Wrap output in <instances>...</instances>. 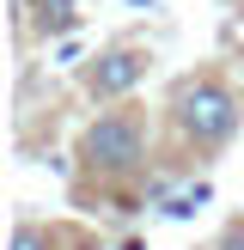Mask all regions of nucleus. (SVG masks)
<instances>
[{
  "label": "nucleus",
  "mask_w": 244,
  "mask_h": 250,
  "mask_svg": "<svg viewBox=\"0 0 244 250\" xmlns=\"http://www.w3.org/2000/svg\"><path fill=\"white\" fill-rule=\"evenodd\" d=\"M80 0H12V24H19V37H31V43H67L73 31H80Z\"/></svg>",
  "instance_id": "nucleus-4"
},
{
  "label": "nucleus",
  "mask_w": 244,
  "mask_h": 250,
  "mask_svg": "<svg viewBox=\"0 0 244 250\" xmlns=\"http://www.w3.org/2000/svg\"><path fill=\"white\" fill-rule=\"evenodd\" d=\"M153 146H159V122L141 104H110L73 141V171L80 189H134L153 171Z\"/></svg>",
  "instance_id": "nucleus-2"
},
{
  "label": "nucleus",
  "mask_w": 244,
  "mask_h": 250,
  "mask_svg": "<svg viewBox=\"0 0 244 250\" xmlns=\"http://www.w3.org/2000/svg\"><path fill=\"white\" fill-rule=\"evenodd\" d=\"M207 250H244V220H226V226H220V238L207 244Z\"/></svg>",
  "instance_id": "nucleus-7"
},
{
  "label": "nucleus",
  "mask_w": 244,
  "mask_h": 250,
  "mask_svg": "<svg viewBox=\"0 0 244 250\" xmlns=\"http://www.w3.org/2000/svg\"><path fill=\"white\" fill-rule=\"evenodd\" d=\"M207 202H214V183L202 177V183H189V189H177V195H165V214H171V220H189V214H202Z\"/></svg>",
  "instance_id": "nucleus-6"
},
{
  "label": "nucleus",
  "mask_w": 244,
  "mask_h": 250,
  "mask_svg": "<svg viewBox=\"0 0 244 250\" xmlns=\"http://www.w3.org/2000/svg\"><path fill=\"white\" fill-rule=\"evenodd\" d=\"M146 73H153V49H146L141 37H110V43H98L92 55H85V67L73 73V85H80V98H92L98 110H110V104H134V92L146 85Z\"/></svg>",
  "instance_id": "nucleus-3"
},
{
  "label": "nucleus",
  "mask_w": 244,
  "mask_h": 250,
  "mask_svg": "<svg viewBox=\"0 0 244 250\" xmlns=\"http://www.w3.org/2000/svg\"><path fill=\"white\" fill-rule=\"evenodd\" d=\"M55 244H61V226H49V220H37V214L12 220V250H55Z\"/></svg>",
  "instance_id": "nucleus-5"
},
{
  "label": "nucleus",
  "mask_w": 244,
  "mask_h": 250,
  "mask_svg": "<svg viewBox=\"0 0 244 250\" xmlns=\"http://www.w3.org/2000/svg\"><path fill=\"white\" fill-rule=\"evenodd\" d=\"M159 128L171 134V153L207 165V159H220L232 141H238L244 98H238V85H232L220 67H189V73L171 80L165 110H159Z\"/></svg>",
  "instance_id": "nucleus-1"
},
{
  "label": "nucleus",
  "mask_w": 244,
  "mask_h": 250,
  "mask_svg": "<svg viewBox=\"0 0 244 250\" xmlns=\"http://www.w3.org/2000/svg\"><path fill=\"white\" fill-rule=\"evenodd\" d=\"M128 6H146V12H153V6H159V0H128Z\"/></svg>",
  "instance_id": "nucleus-8"
}]
</instances>
